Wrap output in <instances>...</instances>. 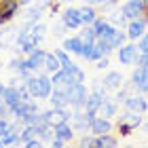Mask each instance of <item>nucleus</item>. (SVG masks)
I'll use <instances>...</instances> for the list:
<instances>
[{
	"instance_id": "obj_25",
	"label": "nucleus",
	"mask_w": 148,
	"mask_h": 148,
	"mask_svg": "<svg viewBox=\"0 0 148 148\" xmlns=\"http://www.w3.org/2000/svg\"><path fill=\"white\" fill-rule=\"evenodd\" d=\"M53 87H66L68 85V74H66L64 68H59L57 72H53Z\"/></svg>"
},
{
	"instance_id": "obj_12",
	"label": "nucleus",
	"mask_w": 148,
	"mask_h": 148,
	"mask_svg": "<svg viewBox=\"0 0 148 148\" xmlns=\"http://www.w3.org/2000/svg\"><path fill=\"white\" fill-rule=\"evenodd\" d=\"M19 0H0V9H2V23L11 21L15 17V13L19 11Z\"/></svg>"
},
{
	"instance_id": "obj_43",
	"label": "nucleus",
	"mask_w": 148,
	"mask_h": 148,
	"mask_svg": "<svg viewBox=\"0 0 148 148\" xmlns=\"http://www.w3.org/2000/svg\"><path fill=\"white\" fill-rule=\"evenodd\" d=\"M144 4H146V6H148V0H144Z\"/></svg>"
},
{
	"instance_id": "obj_4",
	"label": "nucleus",
	"mask_w": 148,
	"mask_h": 148,
	"mask_svg": "<svg viewBox=\"0 0 148 148\" xmlns=\"http://www.w3.org/2000/svg\"><path fill=\"white\" fill-rule=\"evenodd\" d=\"M66 91H68V102L70 106H74V108H83L85 102H87V87L85 83H76L72 87H66Z\"/></svg>"
},
{
	"instance_id": "obj_2",
	"label": "nucleus",
	"mask_w": 148,
	"mask_h": 148,
	"mask_svg": "<svg viewBox=\"0 0 148 148\" xmlns=\"http://www.w3.org/2000/svg\"><path fill=\"white\" fill-rule=\"evenodd\" d=\"M38 42L40 40L32 34V30H30V23L28 25H23L21 30H19V34H17V45H19V51H23V53H30L32 51H36L38 49Z\"/></svg>"
},
{
	"instance_id": "obj_27",
	"label": "nucleus",
	"mask_w": 148,
	"mask_h": 148,
	"mask_svg": "<svg viewBox=\"0 0 148 148\" xmlns=\"http://www.w3.org/2000/svg\"><path fill=\"white\" fill-rule=\"evenodd\" d=\"M80 38L85 40V42H95L97 40V32L93 25H85V30H83V34H80Z\"/></svg>"
},
{
	"instance_id": "obj_39",
	"label": "nucleus",
	"mask_w": 148,
	"mask_h": 148,
	"mask_svg": "<svg viewBox=\"0 0 148 148\" xmlns=\"http://www.w3.org/2000/svg\"><path fill=\"white\" fill-rule=\"evenodd\" d=\"M30 2H34V0H19V4L25 6V4H30Z\"/></svg>"
},
{
	"instance_id": "obj_7",
	"label": "nucleus",
	"mask_w": 148,
	"mask_h": 148,
	"mask_svg": "<svg viewBox=\"0 0 148 148\" xmlns=\"http://www.w3.org/2000/svg\"><path fill=\"white\" fill-rule=\"evenodd\" d=\"M49 104L53 108H68L70 102H68V91H66V87H55V89L51 91Z\"/></svg>"
},
{
	"instance_id": "obj_33",
	"label": "nucleus",
	"mask_w": 148,
	"mask_h": 148,
	"mask_svg": "<svg viewBox=\"0 0 148 148\" xmlns=\"http://www.w3.org/2000/svg\"><path fill=\"white\" fill-rule=\"evenodd\" d=\"M9 127H11L9 119H6V116H0V138H2V133H4L6 129H9Z\"/></svg>"
},
{
	"instance_id": "obj_5",
	"label": "nucleus",
	"mask_w": 148,
	"mask_h": 148,
	"mask_svg": "<svg viewBox=\"0 0 148 148\" xmlns=\"http://www.w3.org/2000/svg\"><path fill=\"white\" fill-rule=\"evenodd\" d=\"M121 11H123V15H125L127 19H138V17L144 15L146 4H144V0H127Z\"/></svg>"
},
{
	"instance_id": "obj_36",
	"label": "nucleus",
	"mask_w": 148,
	"mask_h": 148,
	"mask_svg": "<svg viewBox=\"0 0 148 148\" xmlns=\"http://www.w3.org/2000/svg\"><path fill=\"white\" fill-rule=\"evenodd\" d=\"M80 146H95V140H93V138H83V140H80Z\"/></svg>"
},
{
	"instance_id": "obj_15",
	"label": "nucleus",
	"mask_w": 148,
	"mask_h": 148,
	"mask_svg": "<svg viewBox=\"0 0 148 148\" xmlns=\"http://www.w3.org/2000/svg\"><path fill=\"white\" fill-rule=\"evenodd\" d=\"M112 129V123L108 116H95L91 123V131L95 133V136H102V133H110Z\"/></svg>"
},
{
	"instance_id": "obj_28",
	"label": "nucleus",
	"mask_w": 148,
	"mask_h": 148,
	"mask_svg": "<svg viewBox=\"0 0 148 148\" xmlns=\"http://www.w3.org/2000/svg\"><path fill=\"white\" fill-rule=\"evenodd\" d=\"M55 55L59 57V62H62V68H66V66H70V57H68V53H66V49H55Z\"/></svg>"
},
{
	"instance_id": "obj_1",
	"label": "nucleus",
	"mask_w": 148,
	"mask_h": 148,
	"mask_svg": "<svg viewBox=\"0 0 148 148\" xmlns=\"http://www.w3.org/2000/svg\"><path fill=\"white\" fill-rule=\"evenodd\" d=\"M25 85H28L34 99H49L53 91V80L47 74H32V76L25 78Z\"/></svg>"
},
{
	"instance_id": "obj_42",
	"label": "nucleus",
	"mask_w": 148,
	"mask_h": 148,
	"mask_svg": "<svg viewBox=\"0 0 148 148\" xmlns=\"http://www.w3.org/2000/svg\"><path fill=\"white\" fill-rule=\"evenodd\" d=\"M144 129H146V131H148V123H146V125H144Z\"/></svg>"
},
{
	"instance_id": "obj_19",
	"label": "nucleus",
	"mask_w": 148,
	"mask_h": 148,
	"mask_svg": "<svg viewBox=\"0 0 148 148\" xmlns=\"http://www.w3.org/2000/svg\"><path fill=\"white\" fill-rule=\"evenodd\" d=\"M2 142H4V146H9V144H19V142H21V131H19L17 125H11L9 129L2 133Z\"/></svg>"
},
{
	"instance_id": "obj_9",
	"label": "nucleus",
	"mask_w": 148,
	"mask_h": 148,
	"mask_svg": "<svg viewBox=\"0 0 148 148\" xmlns=\"http://www.w3.org/2000/svg\"><path fill=\"white\" fill-rule=\"evenodd\" d=\"M47 55H49V53L42 51V49H36V51H32V53H30V55H28V66L32 68V72L42 70V68H45V64H47Z\"/></svg>"
},
{
	"instance_id": "obj_21",
	"label": "nucleus",
	"mask_w": 148,
	"mask_h": 148,
	"mask_svg": "<svg viewBox=\"0 0 148 148\" xmlns=\"http://www.w3.org/2000/svg\"><path fill=\"white\" fill-rule=\"evenodd\" d=\"M83 47H85V40L80 36H72V38H66L64 40V49L70 51V53H76V55L83 51Z\"/></svg>"
},
{
	"instance_id": "obj_16",
	"label": "nucleus",
	"mask_w": 148,
	"mask_h": 148,
	"mask_svg": "<svg viewBox=\"0 0 148 148\" xmlns=\"http://www.w3.org/2000/svg\"><path fill=\"white\" fill-rule=\"evenodd\" d=\"M104 97L106 95H102V93H89L87 95V102H85V112H99V108H102V102H104Z\"/></svg>"
},
{
	"instance_id": "obj_31",
	"label": "nucleus",
	"mask_w": 148,
	"mask_h": 148,
	"mask_svg": "<svg viewBox=\"0 0 148 148\" xmlns=\"http://www.w3.org/2000/svg\"><path fill=\"white\" fill-rule=\"evenodd\" d=\"M138 66H142V68H148V53H140L138 59H136Z\"/></svg>"
},
{
	"instance_id": "obj_40",
	"label": "nucleus",
	"mask_w": 148,
	"mask_h": 148,
	"mask_svg": "<svg viewBox=\"0 0 148 148\" xmlns=\"http://www.w3.org/2000/svg\"><path fill=\"white\" fill-rule=\"evenodd\" d=\"M0 23H2V9H0Z\"/></svg>"
},
{
	"instance_id": "obj_35",
	"label": "nucleus",
	"mask_w": 148,
	"mask_h": 148,
	"mask_svg": "<svg viewBox=\"0 0 148 148\" xmlns=\"http://www.w3.org/2000/svg\"><path fill=\"white\" fill-rule=\"evenodd\" d=\"M95 68H97V70H104V68H108V59H106V57H99V59H97V66H95Z\"/></svg>"
},
{
	"instance_id": "obj_8",
	"label": "nucleus",
	"mask_w": 148,
	"mask_h": 148,
	"mask_svg": "<svg viewBox=\"0 0 148 148\" xmlns=\"http://www.w3.org/2000/svg\"><path fill=\"white\" fill-rule=\"evenodd\" d=\"M62 23L66 25V28H70V30L78 28V25H83L78 9H74V6H68V9H64V13H62Z\"/></svg>"
},
{
	"instance_id": "obj_41",
	"label": "nucleus",
	"mask_w": 148,
	"mask_h": 148,
	"mask_svg": "<svg viewBox=\"0 0 148 148\" xmlns=\"http://www.w3.org/2000/svg\"><path fill=\"white\" fill-rule=\"evenodd\" d=\"M0 146H4V142H2V138H0Z\"/></svg>"
},
{
	"instance_id": "obj_14",
	"label": "nucleus",
	"mask_w": 148,
	"mask_h": 148,
	"mask_svg": "<svg viewBox=\"0 0 148 148\" xmlns=\"http://www.w3.org/2000/svg\"><path fill=\"white\" fill-rule=\"evenodd\" d=\"M146 19L142 17H138V19H131V23H129V30H127V38H131V40H138L140 36L144 34V30H146Z\"/></svg>"
},
{
	"instance_id": "obj_10",
	"label": "nucleus",
	"mask_w": 148,
	"mask_h": 148,
	"mask_svg": "<svg viewBox=\"0 0 148 148\" xmlns=\"http://www.w3.org/2000/svg\"><path fill=\"white\" fill-rule=\"evenodd\" d=\"M125 108L131 110V112H146L148 110V102L144 99V95H129L125 99Z\"/></svg>"
},
{
	"instance_id": "obj_3",
	"label": "nucleus",
	"mask_w": 148,
	"mask_h": 148,
	"mask_svg": "<svg viewBox=\"0 0 148 148\" xmlns=\"http://www.w3.org/2000/svg\"><path fill=\"white\" fill-rule=\"evenodd\" d=\"M140 125H142V116H140V112L127 110L123 116H119V131H121V136H131V131L138 129Z\"/></svg>"
},
{
	"instance_id": "obj_23",
	"label": "nucleus",
	"mask_w": 148,
	"mask_h": 148,
	"mask_svg": "<svg viewBox=\"0 0 148 148\" xmlns=\"http://www.w3.org/2000/svg\"><path fill=\"white\" fill-rule=\"evenodd\" d=\"M95 146L97 148H114V146H119V140L110 136V133H102V136L95 138Z\"/></svg>"
},
{
	"instance_id": "obj_22",
	"label": "nucleus",
	"mask_w": 148,
	"mask_h": 148,
	"mask_svg": "<svg viewBox=\"0 0 148 148\" xmlns=\"http://www.w3.org/2000/svg\"><path fill=\"white\" fill-rule=\"evenodd\" d=\"M78 13H80V21H83V25H93V21L97 19V15H95V11H93L91 4L78 9Z\"/></svg>"
},
{
	"instance_id": "obj_6",
	"label": "nucleus",
	"mask_w": 148,
	"mask_h": 148,
	"mask_svg": "<svg viewBox=\"0 0 148 148\" xmlns=\"http://www.w3.org/2000/svg\"><path fill=\"white\" fill-rule=\"evenodd\" d=\"M138 55H140L138 45H121V47H119V62H121V64H125V66L136 64Z\"/></svg>"
},
{
	"instance_id": "obj_20",
	"label": "nucleus",
	"mask_w": 148,
	"mask_h": 148,
	"mask_svg": "<svg viewBox=\"0 0 148 148\" xmlns=\"http://www.w3.org/2000/svg\"><path fill=\"white\" fill-rule=\"evenodd\" d=\"M116 108H119V99H110V97H104L102 102V108H99V112H102V116H116Z\"/></svg>"
},
{
	"instance_id": "obj_37",
	"label": "nucleus",
	"mask_w": 148,
	"mask_h": 148,
	"mask_svg": "<svg viewBox=\"0 0 148 148\" xmlns=\"http://www.w3.org/2000/svg\"><path fill=\"white\" fill-rule=\"evenodd\" d=\"M85 2L93 6V4H104V0H85Z\"/></svg>"
},
{
	"instance_id": "obj_29",
	"label": "nucleus",
	"mask_w": 148,
	"mask_h": 148,
	"mask_svg": "<svg viewBox=\"0 0 148 148\" xmlns=\"http://www.w3.org/2000/svg\"><path fill=\"white\" fill-rule=\"evenodd\" d=\"M138 49H140V53H148V34H142V36H140Z\"/></svg>"
},
{
	"instance_id": "obj_24",
	"label": "nucleus",
	"mask_w": 148,
	"mask_h": 148,
	"mask_svg": "<svg viewBox=\"0 0 148 148\" xmlns=\"http://www.w3.org/2000/svg\"><path fill=\"white\" fill-rule=\"evenodd\" d=\"M59 68H62V62H59V57L55 55V51L53 53H49V55H47V64H45V70L47 72H57Z\"/></svg>"
},
{
	"instance_id": "obj_26",
	"label": "nucleus",
	"mask_w": 148,
	"mask_h": 148,
	"mask_svg": "<svg viewBox=\"0 0 148 148\" xmlns=\"http://www.w3.org/2000/svg\"><path fill=\"white\" fill-rule=\"evenodd\" d=\"M38 138V127L36 125H25L23 127V131H21V142H30V140H34Z\"/></svg>"
},
{
	"instance_id": "obj_38",
	"label": "nucleus",
	"mask_w": 148,
	"mask_h": 148,
	"mask_svg": "<svg viewBox=\"0 0 148 148\" xmlns=\"http://www.w3.org/2000/svg\"><path fill=\"white\" fill-rule=\"evenodd\" d=\"M4 91H6V87H4L2 83H0V99H2V95H4Z\"/></svg>"
},
{
	"instance_id": "obj_44",
	"label": "nucleus",
	"mask_w": 148,
	"mask_h": 148,
	"mask_svg": "<svg viewBox=\"0 0 148 148\" xmlns=\"http://www.w3.org/2000/svg\"><path fill=\"white\" fill-rule=\"evenodd\" d=\"M55 2H62V0H55Z\"/></svg>"
},
{
	"instance_id": "obj_11",
	"label": "nucleus",
	"mask_w": 148,
	"mask_h": 148,
	"mask_svg": "<svg viewBox=\"0 0 148 148\" xmlns=\"http://www.w3.org/2000/svg\"><path fill=\"white\" fill-rule=\"evenodd\" d=\"M2 99H4V104L11 108V114H13V108H15V106H17L19 102H23V99H21V93H19V87H17V85H11V87H6V91H4Z\"/></svg>"
},
{
	"instance_id": "obj_45",
	"label": "nucleus",
	"mask_w": 148,
	"mask_h": 148,
	"mask_svg": "<svg viewBox=\"0 0 148 148\" xmlns=\"http://www.w3.org/2000/svg\"><path fill=\"white\" fill-rule=\"evenodd\" d=\"M146 21H148V17H146Z\"/></svg>"
},
{
	"instance_id": "obj_32",
	"label": "nucleus",
	"mask_w": 148,
	"mask_h": 148,
	"mask_svg": "<svg viewBox=\"0 0 148 148\" xmlns=\"http://www.w3.org/2000/svg\"><path fill=\"white\" fill-rule=\"evenodd\" d=\"M112 21L116 23V25H125V21H127V17L123 15V11L121 13H114V17H112Z\"/></svg>"
},
{
	"instance_id": "obj_13",
	"label": "nucleus",
	"mask_w": 148,
	"mask_h": 148,
	"mask_svg": "<svg viewBox=\"0 0 148 148\" xmlns=\"http://www.w3.org/2000/svg\"><path fill=\"white\" fill-rule=\"evenodd\" d=\"M93 28H95V32H97V40L110 38L114 34V30H116L110 21H106V19H95V21H93Z\"/></svg>"
},
{
	"instance_id": "obj_18",
	"label": "nucleus",
	"mask_w": 148,
	"mask_h": 148,
	"mask_svg": "<svg viewBox=\"0 0 148 148\" xmlns=\"http://www.w3.org/2000/svg\"><path fill=\"white\" fill-rule=\"evenodd\" d=\"M53 133H55V138L64 140V142H70V140L74 138V127L70 123H62V125L53 127Z\"/></svg>"
},
{
	"instance_id": "obj_17",
	"label": "nucleus",
	"mask_w": 148,
	"mask_h": 148,
	"mask_svg": "<svg viewBox=\"0 0 148 148\" xmlns=\"http://www.w3.org/2000/svg\"><path fill=\"white\" fill-rule=\"evenodd\" d=\"M102 85L106 87V89H121L123 87V76H121V72H108L104 76V80H102Z\"/></svg>"
},
{
	"instance_id": "obj_30",
	"label": "nucleus",
	"mask_w": 148,
	"mask_h": 148,
	"mask_svg": "<svg viewBox=\"0 0 148 148\" xmlns=\"http://www.w3.org/2000/svg\"><path fill=\"white\" fill-rule=\"evenodd\" d=\"M136 89H140L142 93H148V70H146V74L142 76V80H140V83L136 85Z\"/></svg>"
},
{
	"instance_id": "obj_34",
	"label": "nucleus",
	"mask_w": 148,
	"mask_h": 148,
	"mask_svg": "<svg viewBox=\"0 0 148 148\" xmlns=\"http://www.w3.org/2000/svg\"><path fill=\"white\" fill-rule=\"evenodd\" d=\"M40 144H42V140H40V138H34V140H30V142H25L28 148H38Z\"/></svg>"
}]
</instances>
